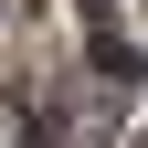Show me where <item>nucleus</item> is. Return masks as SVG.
I'll list each match as a JSON object with an SVG mask.
<instances>
[{"instance_id": "f257e3e1", "label": "nucleus", "mask_w": 148, "mask_h": 148, "mask_svg": "<svg viewBox=\"0 0 148 148\" xmlns=\"http://www.w3.org/2000/svg\"><path fill=\"white\" fill-rule=\"evenodd\" d=\"M116 138V95H106V85H85V95H74V116H64V148H106Z\"/></svg>"}, {"instance_id": "7ed1b4c3", "label": "nucleus", "mask_w": 148, "mask_h": 148, "mask_svg": "<svg viewBox=\"0 0 148 148\" xmlns=\"http://www.w3.org/2000/svg\"><path fill=\"white\" fill-rule=\"evenodd\" d=\"M106 74H148V21H138V32H116V53H106Z\"/></svg>"}, {"instance_id": "f03ea898", "label": "nucleus", "mask_w": 148, "mask_h": 148, "mask_svg": "<svg viewBox=\"0 0 148 148\" xmlns=\"http://www.w3.org/2000/svg\"><path fill=\"white\" fill-rule=\"evenodd\" d=\"M0 148H42V106L32 95H0Z\"/></svg>"}]
</instances>
